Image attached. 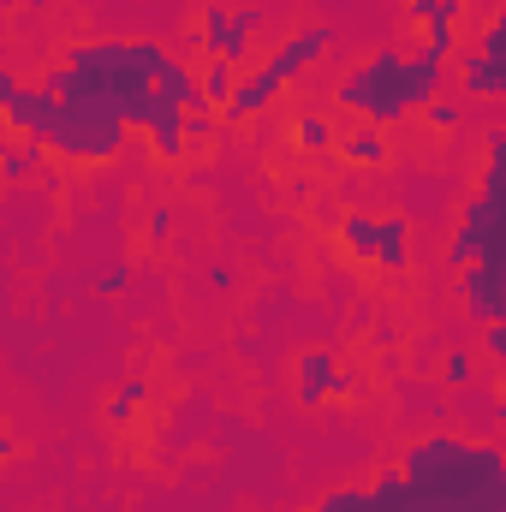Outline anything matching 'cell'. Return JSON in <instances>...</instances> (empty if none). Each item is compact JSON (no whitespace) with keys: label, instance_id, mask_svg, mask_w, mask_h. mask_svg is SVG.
<instances>
[{"label":"cell","instance_id":"cell-1","mask_svg":"<svg viewBox=\"0 0 506 512\" xmlns=\"http://www.w3.org/2000/svg\"><path fill=\"white\" fill-rule=\"evenodd\" d=\"M185 60L167 48V42H120V36H90V42H66L60 60L42 72V84L54 96H72V102H96V108H114L131 131H149L173 114H185L179 102L161 96V84L179 72Z\"/></svg>","mask_w":506,"mask_h":512},{"label":"cell","instance_id":"cell-2","mask_svg":"<svg viewBox=\"0 0 506 512\" xmlns=\"http://www.w3.org/2000/svg\"><path fill=\"white\" fill-rule=\"evenodd\" d=\"M501 465H506L501 447H483V441H465V435H423L399 459V471L441 512H465L501 477Z\"/></svg>","mask_w":506,"mask_h":512},{"label":"cell","instance_id":"cell-3","mask_svg":"<svg viewBox=\"0 0 506 512\" xmlns=\"http://www.w3.org/2000/svg\"><path fill=\"white\" fill-rule=\"evenodd\" d=\"M411 54H399V48H376L370 60H358L346 78H340V90H334V102L346 108V114H358L364 126H399V120H411L417 114V102H411V66H405Z\"/></svg>","mask_w":506,"mask_h":512},{"label":"cell","instance_id":"cell-4","mask_svg":"<svg viewBox=\"0 0 506 512\" xmlns=\"http://www.w3.org/2000/svg\"><path fill=\"white\" fill-rule=\"evenodd\" d=\"M328 48H334V30H328V24H310V30L286 36V42H280V48H274L262 66H251V72L239 78V96L221 108V126H239V120L262 114V108H268V102H274L286 84H298V78H304V72H310V66H316Z\"/></svg>","mask_w":506,"mask_h":512},{"label":"cell","instance_id":"cell-5","mask_svg":"<svg viewBox=\"0 0 506 512\" xmlns=\"http://www.w3.org/2000/svg\"><path fill=\"white\" fill-rule=\"evenodd\" d=\"M256 24H262V12L203 6V24H197L203 54H209V60H233V66H245V60H251V42H256Z\"/></svg>","mask_w":506,"mask_h":512},{"label":"cell","instance_id":"cell-6","mask_svg":"<svg viewBox=\"0 0 506 512\" xmlns=\"http://www.w3.org/2000/svg\"><path fill=\"white\" fill-rule=\"evenodd\" d=\"M364 489H370V495H364V512H441L399 465H393V471H376Z\"/></svg>","mask_w":506,"mask_h":512},{"label":"cell","instance_id":"cell-7","mask_svg":"<svg viewBox=\"0 0 506 512\" xmlns=\"http://www.w3.org/2000/svg\"><path fill=\"white\" fill-rule=\"evenodd\" d=\"M346 393H352V376H340L322 346H310L298 358V405H328V399H346Z\"/></svg>","mask_w":506,"mask_h":512},{"label":"cell","instance_id":"cell-8","mask_svg":"<svg viewBox=\"0 0 506 512\" xmlns=\"http://www.w3.org/2000/svg\"><path fill=\"white\" fill-rule=\"evenodd\" d=\"M459 90H465L471 102H501L506 96V54L465 48V54H459Z\"/></svg>","mask_w":506,"mask_h":512},{"label":"cell","instance_id":"cell-9","mask_svg":"<svg viewBox=\"0 0 506 512\" xmlns=\"http://www.w3.org/2000/svg\"><path fill=\"white\" fill-rule=\"evenodd\" d=\"M30 173H42V179L54 185V167H48V149H42L36 137H12V143H6V155H0V179H6V185H24Z\"/></svg>","mask_w":506,"mask_h":512},{"label":"cell","instance_id":"cell-10","mask_svg":"<svg viewBox=\"0 0 506 512\" xmlns=\"http://www.w3.org/2000/svg\"><path fill=\"white\" fill-rule=\"evenodd\" d=\"M405 66H411V102H417V108H429V102L441 96V84H447V60H435V54L417 42Z\"/></svg>","mask_w":506,"mask_h":512},{"label":"cell","instance_id":"cell-11","mask_svg":"<svg viewBox=\"0 0 506 512\" xmlns=\"http://www.w3.org/2000/svg\"><path fill=\"white\" fill-rule=\"evenodd\" d=\"M405 262H411V221H405V215H381L376 268H381V274H399Z\"/></svg>","mask_w":506,"mask_h":512},{"label":"cell","instance_id":"cell-12","mask_svg":"<svg viewBox=\"0 0 506 512\" xmlns=\"http://www.w3.org/2000/svg\"><path fill=\"white\" fill-rule=\"evenodd\" d=\"M340 239H346V251L358 256V262H376V245H381V215H364V209L340 215Z\"/></svg>","mask_w":506,"mask_h":512},{"label":"cell","instance_id":"cell-13","mask_svg":"<svg viewBox=\"0 0 506 512\" xmlns=\"http://www.w3.org/2000/svg\"><path fill=\"white\" fill-rule=\"evenodd\" d=\"M197 84H203V102L221 114V108L239 96V66H233V60H209V66L197 72Z\"/></svg>","mask_w":506,"mask_h":512},{"label":"cell","instance_id":"cell-14","mask_svg":"<svg viewBox=\"0 0 506 512\" xmlns=\"http://www.w3.org/2000/svg\"><path fill=\"white\" fill-rule=\"evenodd\" d=\"M340 155L352 167H381L387 161V137H381V126H364V131H352V137H340Z\"/></svg>","mask_w":506,"mask_h":512},{"label":"cell","instance_id":"cell-15","mask_svg":"<svg viewBox=\"0 0 506 512\" xmlns=\"http://www.w3.org/2000/svg\"><path fill=\"white\" fill-rule=\"evenodd\" d=\"M506 185V126L489 131L483 143V167H477V191H501Z\"/></svg>","mask_w":506,"mask_h":512},{"label":"cell","instance_id":"cell-16","mask_svg":"<svg viewBox=\"0 0 506 512\" xmlns=\"http://www.w3.org/2000/svg\"><path fill=\"white\" fill-rule=\"evenodd\" d=\"M292 137H298V149H304V155H322V149L334 143V126H328V120H322V114L310 108V114H298V126H292Z\"/></svg>","mask_w":506,"mask_h":512},{"label":"cell","instance_id":"cell-17","mask_svg":"<svg viewBox=\"0 0 506 512\" xmlns=\"http://www.w3.org/2000/svg\"><path fill=\"white\" fill-rule=\"evenodd\" d=\"M441 382H447V387H471V382H477V364H471V352H465V346H453V352L441 358Z\"/></svg>","mask_w":506,"mask_h":512},{"label":"cell","instance_id":"cell-18","mask_svg":"<svg viewBox=\"0 0 506 512\" xmlns=\"http://www.w3.org/2000/svg\"><path fill=\"white\" fill-rule=\"evenodd\" d=\"M423 114H429V126H435V131H459V126H465V102H453V96H435Z\"/></svg>","mask_w":506,"mask_h":512},{"label":"cell","instance_id":"cell-19","mask_svg":"<svg viewBox=\"0 0 506 512\" xmlns=\"http://www.w3.org/2000/svg\"><path fill=\"white\" fill-rule=\"evenodd\" d=\"M364 495L370 489H358V483H346V489H334V495H322L316 512H364Z\"/></svg>","mask_w":506,"mask_h":512},{"label":"cell","instance_id":"cell-20","mask_svg":"<svg viewBox=\"0 0 506 512\" xmlns=\"http://www.w3.org/2000/svg\"><path fill=\"white\" fill-rule=\"evenodd\" d=\"M137 399H143V382H126L114 393V405H108V423H131L137 417Z\"/></svg>","mask_w":506,"mask_h":512},{"label":"cell","instance_id":"cell-21","mask_svg":"<svg viewBox=\"0 0 506 512\" xmlns=\"http://www.w3.org/2000/svg\"><path fill=\"white\" fill-rule=\"evenodd\" d=\"M215 126H221V114H185V137H191V143H209Z\"/></svg>","mask_w":506,"mask_h":512},{"label":"cell","instance_id":"cell-22","mask_svg":"<svg viewBox=\"0 0 506 512\" xmlns=\"http://www.w3.org/2000/svg\"><path fill=\"white\" fill-rule=\"evenodd\" d=\"M483 352H489L495 364H506V316H501V322H489V328H483Z\"/></svg>","mask_w":506,"mask_h":512},{"label":"cell","instance_id":"cell-23","mask_svg":"<svg viewBox=\"0 0 506 512\" xmlns=\"http://www.w3.org/2000/svg\"><path fill=\"white\" fill-rule=\"evenodd\" d=\"M441 6H447V0H405V18H411V24L423 30V24H429V18H435Z\"/></svg>","mask_w":506,"mask_h":512},{"label":"cell","instance_id":"cell-24","mask_svg":"<svg viewBox=\"0 0 506 512\" xmlns=\"http://www.w3.org/2000/svg\"><path fill=\"white\" fill-rule=\"evenodd\" d=\"M173 233V209H149V245H161Z\"/></svg>","mask_w":506,"mask_h":512},{"label":"cell","instance_id":"cell-25","mask_svg":"<svg viewBox=\"0 0 506 512\" xmlns=\"http://www.w3.org/2000/svg\"><path fill=\"white\" fill-rule=\"evenodd\" d=\"M126 280H131V268H108V274L96 280V292H126Z\"/></svg>","mask_w":506,"mask_h":512},{"label":"cell","instance_id":"cell-26","mask_svg":"<svg viewBox=\"0 0 506 512\" xmlns=\"http://www.w3.org/2000/svg\"><path fill=\"white\" fill-rule=\"evenodd\" d=\"M489 30H501V36H506V0L495 6V12H489Z\"/></svg>","mask_w":506,"mask_h":512},{"label":"cell","instance_id":"cell-27","mask_svg":"<svg viewBox=\"0 0 506 512\" xmlns=\"http://www.w3.org/2000/svg\"><path fill=\"white\" fill-rule=\"evenodd\" d=\"M501 393H506V364H501Z\"/></svg>","mask_w":506,"mask_h":512},{"label":"cell","instance_id":"cell-28","mask_svg":"<svg viewBox=\"0 0 506 512\" xmlns=\"http://www.w3.org/2000/svg\"><path fill=\"white\" fill-rule=\"evenodd\" d=\"M310 512H316V507H310Z\"/></svg>","mask_w":506,"mask_h":512}]
</instances>
